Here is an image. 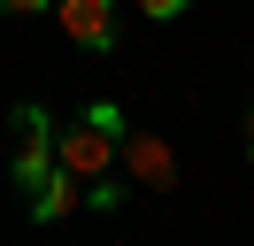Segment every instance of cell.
I'll return each instance as SVG.
<instances>
[{"instance_id": "obj_8", "label": "cell", "mask_w": 254, "mask_h": 246, "mask_svg": "<svg viewBox=\"0 0 254 246\" xmlns=\"http://www.w3.org/2000/svg\"><path fill=\"white\" fill-rule=\"evenodd\" d=\"M39 8H54V0H0V15H39Z\"/></svg>"}, {"instance_id": "obj_1", "label": "cell", "mask_w": 254, "mask_h": 246, "mask_svg": "<svg viewBox=\"0 0 254 246\" xmlns=\"http://www.w3.org/2000/svg\"><path fill=\"white\" fill-rule=\"evenodd\" d=\"M116 146H124V108H116V100H93L77 123L54 131V162H62L69 177H85V184L116 169Z\"/></svg>"}, {"instance_id": "obj_4", "label": "cell", "mask_w": 254, "mask_h": 246, "mask_svg": "<svg viewBox=\"0 0 254 246\" xmlns=\"http://www.w3.org/2000/svg\"><path fill=\"white\" fill-rule=\"evenodd\" d=\"M54 23L85 54H116V0H54Z\"/></svg>"}, {"instance_id": "obj_6", "label": "cell", "mask_w": 254, "mask_h": 246, "mask_svg": "<svg viewBox=\"0 0 254 246\" xmlns=\"http://www.w3.org/2000/svg\"><path fill=\"white\" fill-rule=\"evenodd\" d=\"M124 192H131V184H100V177L85 184V200H93V208H124Z\"/></svg>"}, {"instance_id": "obj_7", "label": "cell", "mask_w": 254, "mask_h": 246, "mask_svg": "<svg viewBox=\"0 0 254 246\" xmlns=\"http://www.w3.org/2000/svg\"><path fill=\"white\" fill-rule=\"evenodd\" d=\"M139 8H146V15H154V23H170V15H185V8H192V0H139Z\"/></svg>"}, {"instance_id": "obj_9", "label": "cell", "mask_w": 254, "mask_h": 246, "mask_svg": "<svg viewBox=\"0 0 254 246\" xmlns=\"http://www.w3.org/2000/svg\"><path fill=\"white\" fill-rule=\"evenodd\" d=\"M247 154H254V108H247Z\"/></svg>"}, {"instance_id": "obj_2", "label": "cell", "mask_w": 254, "mask_h": 246, "mask_svg": "<svg viewBox=\"0 0 254 246\" xmlns=\"http://www.w3.org/2000/svg\"><path fill=\"white\" fill-rule=\"evenodd\" d=\"M8 131H16V146H8V169H16V184L31 192V184H39V177L54 169V116L23 100L16 116H8Z\"/></svg>"}, {"instance_id": "obj_5", "label": "cell", "mask_w": 254, "mask_h": 246, "mask_svg": "<svg viewBox=\"0 0 254 246\" xmlns=\"http://www.w3.org/2000/svg\"><path fill=\"white\" fill-rule=\"evenodd\" d=\"M77 208H85V177H69V169L54 162L47 177L31 184V215L39 223H62V215H77Z\"/></svg>"}, {"instance_id": "obj_3", "label": "cell", "mask_w": 254, "mask_h": 246, "mask_svg": "<svg viewBox=\"0 0 254 246\" xmlns=\"http://www.w3.org/2000/svg\"><path fill=\"white\" fill-rule=\"evenodd\" d=\"M116 154H124V177H131V184H146V192H177V146H170L162 131H131V123H124V146H116Z\"/></svg>"}]
</instances>
